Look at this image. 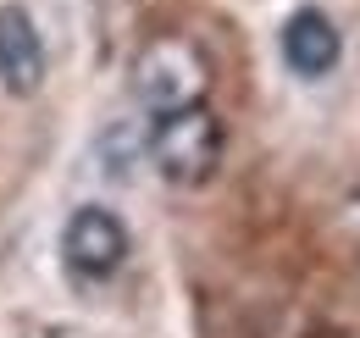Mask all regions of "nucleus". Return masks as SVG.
<instances>
[{"mask_svg":"<svg viewBox=\"0 0 360 338\" xmlns=\"http://www.w3.org/2000/svg\"><path fill=\"white\" fill-rule=\"evenodd\" d=\"M222 144H227L222 117H217L205 100H194V106L161 111V117L150 123L144 156H150V167L161 172L167 183L200 189V183H211V172L222 167Z\"/></svg>","mask_w":360,"mask_h":338,"instance_id":"nucleus-1","label":"nucleus"},{"mask_svg":"<svg viewBox=\"0 0 360 338\" xmlns=\"http://www.w3.org/2000/svg\"><path fill=\"white\" fill-rule=\"evenodd\" d=\"M205 84H211V61H205L200 44L183 39V34H155L134 56V100L150 117L205 100Z\"/></svg>","mask_w":360,"mask_h":338,"instance_id":"nucleus-2","label":"nucleus"},{"mask_svg":"<svg viewBox=\"0 0 360 338\" xmlns=\"http://www.w3.org/2000/svg\"><path fill=\"white\" fill-rule=\"evenodd\" d=\"M128 250H134L128 222L117 211H105V206H78V211L67 216V227H61V261H67V272L84 277V283L117 277L122 261H128Z\"/></svg>","mask_w":360,"mask_h":338,"instance_id":"nucleus-3","label":"nucleus"},{"mask_svg":"<svg viewBox=\"0 0 360 338\" xmlns=\"http://www.w3.org/2000/svg\"><path fill=\"white\" fill-rule=\"evenodd\" d=\"M277 50H283V67L294 73V78H327L333 67H338V56H344V34L333 28V17L321 11V6H300L288 23H283V34H277Z\"/></svg>","mask_w":360,"mask_h":338,"instance_id":"nucleus-4","label":"nucleus"},{"mask_svg":"<svg viewBox=\"0 0 360 338\" xmlns=\"http://www.w3.org/2000/svg\"><path fill=\"white\" fill-rule=\"evenodd\" d=\"M45 39L34 28V11L28 6H0V89L28 100L45 84Z\"/></svg>","mask_w":360,"mask_h":338,"instance_id":"nucleus-5","label":"nucleus"},{"mask_svg":"<svg viewBox=\"0 0 360 338\" xmlns=\"http://www.w3.org/2000/svg\"><path fill=\"white\" fill-rule=\"evenodd\" d=\"M316 338H349V333H316Z\"/></svg>","mask_w":360,"mask_h":338,"instance_id":"nucleus-6","label":"nucleus"}]
</instances>
